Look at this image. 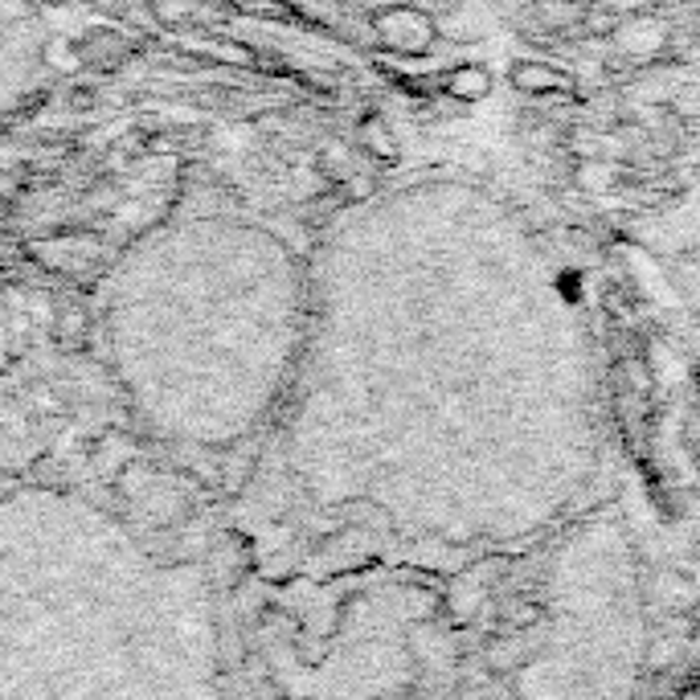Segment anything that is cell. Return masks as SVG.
<instances>
[{
  "label": "cell",
  "mask_w": 700,
  "mask_h": 700,
  "mask_svg": "<svg viewBox=\"0 0 700 700\" xmlns=\"http://www.w3.org/2000/svg\"><path fill=\"white\" fill-rule=\"evenodd\" d=\"M210 582L218 590H234L242 582V577L254 570V553L251 545H246V537H238V532H225L222 541L210 549Z\"/></svg>",
  "instance_id": "obj_1"
},
{
  "label": "cell",
  "mask_w": 700,
  "mask_h": 700,
  "mask_svg": "<svg viewBox=\"0 0 700 700\" xmlns=\"http://www.w3.org/2000/svg\"><path fill=\"white\" fill-rule=\"evenodd\" d=\"M512 86H517L520 95H561V91H570L574 83L558 66H549V62H520L517 71H512Z\"/></svg>",
  "instance_id": "obj_2"
},
{
  "label": "cell",
  "mask_w": 700,
  "mask_h": 700,
  "mask_svg": "<svg viewBox=\"0 0 700 700\" xmlns=\"http://www.w3.org/2000/svg\"><path fill=\"white\" fill-rule=\"evenodd\" d=\"M450 91H455L459 98H484L491 91V74L484 71V66H463V71L455 74Z\"/></svg>",
  "instance_id": "obj_3"
},
{
  "label": "cell",
  "mask_w": 700,
  "mask_h": 700,
  "mask_svg": "<svg viewBox=\"0 0 700 700\" xmlns=\"http://www.w3.org/2000/svg\"><path fill=\"white\" fill-rule=\"evenodd\" d=\"M9 17H13V0H0V42L9 33Z\"/></svg>",
  "instance_id": "obj_4"
}]
</instances>
